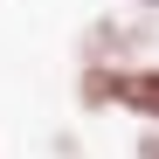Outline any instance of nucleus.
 Instances as JSON below:
<instances>
[{
  "label": "nucleus",
  "mask_w": 159,
  "mask_h": 159,
  "mask_svg": "<svg viewBox=\"0 0 159 159\" xmlns=\"http://www.w3.org/2000/svg\"><path fill=\"white\" fill-rule=\"evenodd\" d=\"M118 111H131L145 131H159V62L125 69V83H118Z\"/></svg>",
  "instance_id": "f257e3e1"
},
{
  "label": "nucleus",
  "mask_w": 159,
  "mask_h": 159,
  "mask_svg": "<svg viewBox=\"0 0 159 159\" xmlns=\"http://www.w3.org/2000/svg\"><path fill=\"white\" fill-rule=\"evenodd\" d=\"M131 159H159V131H139V145H131Z\"/></svg>",
  "instance_id": "f03ea898"
},
{
  "label": "nucleus",
  "mask_w": 159,
  "mask_h": 159,
  "mask_svg": "<svg viewBox=\"0 0 159 159\" xmlns=\"http://www.w3.org/2000/svg\"><path fill=\"white\" fill-rule=\"evenodd\" d=\"M139 7H159V0H139Z\"/></svg>",
  "instance_id": "7ed1b4c3"
}]
</instances>
